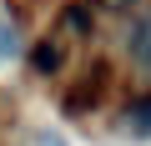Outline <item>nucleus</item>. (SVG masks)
Instances as JSON below:
<instances>
[{"mask_svg": "<svg viewBox=\"0 0 151 146\" xmlns=\"http://www.w3.org/2000/svg\"><path fill=\"white\" fill-rule=\"evenodd\" d=\"M121 126L131 136H151V96H136L126 111H121Z\"/></svg>", "mask_w": 151, "mask_h": 146, "instance_id": "nucleus-1", "label": "nucleus"}, {"mask_svg": "<svg viewBox=\"0 0 151 146\" xmlns=\"http://www.w3.org/2000/svg\"><path fill=\"white\" fill-rule=\"evenodd\" d=\"M131 55H136L141 65H151V15L136 20V30H131Z\"/></svg>", "mask_w": 151, "mask_h": 146, "instance_id": "nucleus-2", "label": "nucleus"}, {"mask_svg": "<svg viewBox=\"0 0 151 146\" xmlns=\"http://www.w3.org/2000/svg\"><path fill=\"white\" fill-rule=\"evenodd\" d=\"M60 65V50H55V40H40V50H35V70H55Z\"/></svg>", "mask_w": 151, "mask_h": 146, "instance_id": "nucleus-3", "label": "nucleus"}, {"mask_svg": "<svg viewBox=\"0 0 151 146\" xmlns=\"http://www.w3.org/2000/svg\"><path fill=\"white\" fill-rule=\"evenodd\" d=\"M96 5H106V10H126V5H136V0H96Z\"/></svg>", "mask_w": 151, "mask_h": 146, "instance_id": "nucleus-4", "label": "nucleus"}, {"mask_svg": "<svg viewBox=\"0 0 151 146\" xmlns=\"http://www.w3.org/2000/svg\"><path fill=\"white\" fill-rule=\"evenodd\" d=\"M35 146H65V141H60V136H50V131H45V136H40V141H35Z\"/></svg>", "mask_w": 151, "mask_h": 146, "instance_id": "nucleus-5", "label": "nucleus"}]
</instances>
